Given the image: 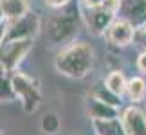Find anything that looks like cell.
<instances>
[{"label": "cell", "instance_id": "6da1fadb", "mask_svg": "<svg viewBox=\"0 0 146 135\" xmlns=\"http://www.w3.org/2000/svg\"><path fill=\"white\" fill-rule=\"evenodd\" d=\"M96 52L85 42H70L56 54L54 67L60 74L70 79H83L92 72Z\"/></svg>", "mask_w": 146, "mask_h": 135}, {"label": "cell", "instance_id": "7a4b0ae2", "mask_svg": "<svg viewBox=\"0 0 146 135\" xmlns=\"http://www.w3.org/2000/svg\"><path fill=\"white\" fill-rule=\"evenodd\" d=\"M13 81V88L16 94V99L20 101L22 110L25 114H33L38 110V106L42 103V90L36 79H33L31 76L24 74V72H15L11 76Z\"/></svg>", "mask_w": 146, "mask_h": 135}, {"label": "cell", "instance_id": "3957f363", "mask_svg": "<svg viewBox=\"0 0 146 135\" xmlns=\"http://www.w3.org/2000/svg\"><path fill=\"white\" fill-rule=\"evenodd\" d=\"M83 18L88 31L94 34H103L108 25L117 18L119 13V0H106L99 7H83Z\"/></svg>", "mask_w": 146, "mask_h": 135}, {"label": "cell", "instance_id": "277c9868", "mask_svg": "<svg viewBox=\"0 0 146 135\" xmlns=\"http://www.w3.org/2000/svg\"><path fill=\"white\" fill-rule=\"evenodd\" d=\"M76 31H78V11L76 9L56 13L54 16H50L47 24V36L56 43L72 38L76 34Z\"/></svg>", "mask_w": 146, "mask_h": 135}, {"label": "cell", "instance_id": "5b68a950", "mask_svg": "<svg viewBox=\"0 0 146 135\" xmlns=\"http://www.w3.org/2000/svg\"><path fill=\"white\" fill-rule=\"evenodd\" d=\"M33 47V40H4L0 47V65L4 72H15Z\"/></svg>", "mask_w": 146, "mask_h": 135}, {"label": "cell", "instance_id": "8992f818", "mask_svg": "<svg viewBox=\"0 0 146 135\" xmlns=\"http://www.w3.org/2000/svg\"><path fill=\"white\" fill-rule=\"evenodd\" d=\"M40 32V18L36 13H27L18 20L7 22L5 40H35Z\"/></svg>", "mask_w": 146, "mask_h": 135}, {"label": "cell", "instance_id": "52a82bcc", "mask_svg": "<svg viewBox=\"0 0 146 135\" xmlns=\"http://www.w3.org/2000/svg\"><path fill=\"white\" fill-rule=\"evenodd\" d=\"M105 34H106V40L112 45H115V47H126V45H130L133 42V38H135V27L128 20L117 16L108 25V29L105 31Z\"/></svg>", "mask_w": 146, "mask_h": 135}, {"label": "cell", "instance_id": "ba28073f", "mask_svg": "<svg viewBox=\"0 0 146 135\" xmlns=\"http://www.w3.org/2000/svg\"><path fill=\"white\" fill-rule=\"evenodd\" d=\"M126 135H146V112L137 106H128L119 115Z\"/></svg>", "mask_w": 146, "mask_h": 135}, {"label": "cell", "instance_id": "9c48e42d", "mask_svg": "<svg viewBox=\"0 0 146 135\" xmlns=\"http://www.w3.org/2000/svg\"><path fill=\"white\" fill-rule=\"evenodd\" d=\"M117 16L128 20L135 27L146 24V0H119V13Z\"/></svg>", "mask_w": 146, "mask_h": 135}, {"label": "cell", "instance_id": "30bf717a", "mask_svg": "<svg viewBox=\"0 0 146 135\" xmlns=\"http://www.w3.org/2000/svg\"><path fill=\"white\" fill-rule=\"evenodd\" d=\"M87 114L92 121H106V119H117L119 112H117V106L105 103V101L90 94L87 97Z\"/></svg>", "mask_w": 146, "mask_h": 135}, {"label": "cell", "instance_id": "8fae6325", "mask_svg": "<svg viewBox=\"0 0 146 135\" xmlns=\"http://www.w3.org/2000/svg\"><path fill=\"white\" fill-rule=\"evenodd\" d=\"M0 4H2L5 22L18 20L24 15L29 13V4H27V0H0Z\"/></svg>", "mask_w": 146, "mask_h": 135}, {"label": "cell", "instance_id": "7c38bea8", "mask_svg": "<svg viewBox=\"0 0 146 135\" xmlns=\"http://www.w3.org/2000/svg\"><path fill=\"white\" fill-rule=\"evenodd\" d=\"M103 85L110 90L112 94H115V95H121L123 94H126V88H128V81H126V77L123 72L119 70H112L108 76L105 77V83Z\"/></svg>", "mask_w": 146, "mask_h": 135}, {"label": "cell", "instance_id": "4fadbf2b", "mask_svg": "<svg viewBox=\"0 0 146 135\" xmlns=\"http://www.w3.org/2000/svg\"><path fill=\"white\" fill-rule=\"evenodd\" d=\"M98 135H126L121 119H106V121H92Z\"/></svg>", "mask_w": 146, "mask_h": 135}, {"label": "cell", "instance_id": "5bb4252c", "mask_svg": "<svg viewBox=\"0 0 146 135\" xmlns=\"http://www.w3.org/2000/svg\"><path fill=\"white\" fill-rule=\"evenodd\" d=\"M126 94L128 97H130L133 103H139V101H143L146 97V81L143 77H132L130 81H128V88H126Z\"/></svg>", "mask_w": 146, "mask_h": 135}, {"label": "cell", "instance_id": "9a60e30c", "mask_svg": "<svg viewBox=\"0 0 146 135\" xmlns=\"http://www.w3.org/2000/svg\"><path fill=\"white\" fill-rule=\"evenodd\" d=\"M60 126H61V121H60V117L56 115L54 112H47V114L42 117V121H40L42 132L47 133V135H56L60 132Z\"/></svg>", "mask_w": 146, "mask_h": 135}, {"label": "cell", "instance_id": "2e32d148", "mask_svg": "<svg viewBox=\"0 0 146 135\" xmlns=\"http://www.w3.org/2000/svg\"><path fill=\"white\" fill-rule=\"evenodd\" d=\"M15 99H16V94H15L11 77H7L5 74H0V103H11Z\"/></svg>", "mask_w": 146, "mask_h": 135}, {"label": "cell", "instance_id": "e0dca14e", "mask_svg": "<svg viewBox=\"0 0 146 135\" xmlns=\"http://www.w3.org/2000/svg\"><path fill=\"white\" fill-rule=\"evenodd\" d=\"M92 95H96L98 99H101V101H105V103H108V105H114V106H117L119 108V105H121V101H119V95H115V94H112L108 88H106L105 85L103 87H99V88H96L92 92Z\"/></svg>", "mask_w": 146, "mask_h": 135}, {"label": "cell", "instance_id": "ac0fdd59", "mask_svg": "<svg viewBox=\"0 0 146 135\" xmlns=\"http://www.w3.org/2000/svg\"><path fill=\"white\" fill-rule=\"evenodd\" d=\"M133 42H137V45H141V47L146 50V24L135 29V38H133Z\"/></svg>", "mask_w": 146, "mask_h": 135}, {"label": "cell", "instance_id": "d6986e66", "mask_svg": "<svg viewBox=\"0 0 146 135\" xmlns=\"http://www.w3.org/2000/svg\"><path fill=\"white\" fill-rule=\"evenodd\" d=\"M43 2H45L47 7H52V9H61V7H65V5L70 2V0H43Z\"/></svg>", "mask_w": 146, "mask_h": 135}, {"label": "cell", "instance_id": "ffe728a7", "mask_svg": "<svg viewBox=\"0 0 146 135\" xmlns=\"http://www.w3.org/2000/svg\"><path fill=\"white\" fill-rule=\"evenodd\" d=\"M137 69L143 72V74H146V50H143L141 54H139L137 58Z\"/></svg>", "mask_w": 146, "mask_h": 135}, {"label": "cell", "instance_id": "44dd1931", "mask_svg": "<svg viewBox=\"0 0 146 135\" xmlns=\"http://www.w3.org/2000/svg\"><path fill=\"white\" fill-rule=\"evenodd\" d=\"M106 0H81V5L83 7H99L103 5Z\"/></svg>", "mask_w": 146, "mask_h": 135}, {"label": "cell", "instance_id": "7402d4cb", "mask_svg": "<svg viewBox=\"0 0 146 135\" xmlns=\"http://www.w3.org/2000/svg\"><path fill=\"white\" fill-rule=\"evenodd\" d=\"M5 31H7V22H2L0 24V47H2V43H4V40H5Z\"/></svg>", "mask_w": 146, "mask_h": 135}, {"label": "cell", "instance_id": "603a6c76", "mask_svg": "<svg viewBox=\"0 0 146 135\" xmlns=\"http://www.w3.org/2000/svg\"><path fill=\"white\" fill-rule=\"evenodd\" d=\"M5 18H4V11H2V4H0V24H2Z\"/></svg>", "mask_w": 146, "mask_h": 135}, {"label": "cell", "instance_id": "cb8c5ba5", "mask_svg": "<svg viewBox=\"0 0 146 135\" xmlns=\"http://www.w3.org/2000/svg\"><path fill=\"white\" fill-rule=\"evenodd\" d=\"M0 135H4V130H2V128H0Z\"/></svg>", "mask_w": 146, "mask_h": 135}]
</instances>
